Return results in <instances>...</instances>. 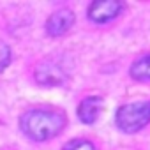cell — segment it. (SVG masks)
I'll return each mask as SVG.
<instances>
[{
	"label": "cell",
	"instance_id": "8992f818",
	"mask_svg": "<svg viewBox=\"0 0 150 150\" xmlns=\"http://www.w3.org/2000/svg\"><path fill=\"white\" fill-rule=\"evenodd\" d=\"M101 99L99 97H87L81 101L80 108H78V117L81 118V122L85 124H94L99 117L101 111Z\"/></svg>",
	"mask_w": 150,
	"mask_h": 150
},
{
	"label": "cell",
	"instance_id": "6da1fadb",
	"mask_svg": "<svg viewBox=\"0 0 150 150\" xmlns=\"http://www.w3.org/2000/svg\"><path fill=\"white\" fill-rule=\"evenodd\" d=\"M65 125L64 115L57 111H46V110H34L23 115L21 127L23 131L37 141H44L48 138L57 136Z\"/></svg>",
	"mask_w": 150,
	"mask_h": 150
},
{
	"label": "cell",
	"instance_id": "ba28073f",
	"mask_svg": "<svg viewBox=\"0 0 150 150\" xmlns=\"http://www.w3.org/2000/svg\"><path fill=\"white\" fill-rule=\"evenodd\" d=\"M11 62V50L7 44H4L0 41V71H4Z\"/></svg>",
	"mask_w": 150,
	"mask_h": 150
},
{
	"label": "cell",
	"instance_id": "9c48e42d",
	"mask_svg": "<svg viewBox=\"0 0 150 150\" xmlns=\"http://www.w3.org/2000/svg\"><path fill=\"white\" fill-rule=\"evenodd\" d=\"M64 150H96V148H94V145H92V143H88V141H83V139H74V141L67 143Z\"/></svg>",
	"mask_w": 150,
	"mask_h": 150
},
{
	"label": "cell",
	"instance_id": "30bf717a",
	"mask_svg": "<svg viewBox=\"0 0 150 150\" xmlns=\"http://www.w3.org/2000/svg\"><path fill=\"white\" fill-rule=\"evenodd\" d=\"M4 150H13V148H4Z\"/></svg>",
	"mask_w": 150,
	"mask_h": 150
},
{
	"label": "cell",
	"instance_id": "52a82bcc",
	"mask_svg": "<svg viewBox=\"0 0 150 150\" xmlns=\"http://www.w3.org/2000/svg\"><path fill=\"white\" fill-rule=\"evenodd\" d=\"M131 74L136 80H150V53L143 55L141 58H138L132 67H131Z\"/></svg>",
	"mask_w": 150,
	"mask_h": 150
},
{
	"label": "cell",
	"instance_id": "5b68a950",
	"mask_svg": "<svg viewBox=\"0 0 150 150\" xmlns=\"http://www.w3.org/2000/svg\"><path fill=\"white\" fill-rule=\"evenodd\" d=\"M72 23H74L72 11L60 9V11H57V13H53L50 16V20L46 23V30H48L50 35H62V34H65L71 28Z\"/></svg>",
	"mask_w": 150,
	"mask_h": 150
},
{
	"label": "cell",
	"instance_id": "7a4b0ae2",
	"mask_svg": "<svg viewBox=\"0 0 150 150\" xmlns=\"http://www.w3.org/2000/svg\"><path fill=\"white\" fill-rule=\"evenodd\" d=\"M150 122V101L131 103L117 111V124L122 131L136 132Z\"/></svg>",
	"mask_w": 150,
	"mask_h": 150
},
{
	"label": "cell",
	"instance_id": "3957f363",
	"mask_svg": "<svg viewBox=\"0 0 150 150\" xmlns=\"http://www.w3.org/2000/svg\"><path fill=\"white\" fill-rule=\"evenodd\" d=\"M122 9V4L117 2V0H99V2H94L88 9V16L90 20L97 21V23H104L111 18H115Z\"/></svg>",
	"mask_w": 150,
	"mask_h": 150
},
{
	"label": "cell",
	"instance_id": "277c9868",
	"mask_svg": "<svg viewBox=\"0 0 150 150\" xmlns=\"http://www.w3.org/2000/svg\"><path fill=\"white\" fill-rule=\"evenodd\" d=\"M35 80L41 83V85H50V87H55V85H60L64 83L65 80V74L64 71L55 65L53 62H42L35 67Z\"/></svg>",
	"mask_w": 150,
	"mask_h": 150
}]
</instances>
